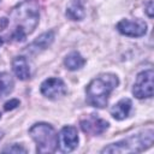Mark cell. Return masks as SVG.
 Instances as JSON below:
<instances>
[{
  "mask_svg": "<svg viewBox=\"0 0 154 154\" xmlns=\"http://www.w3.org/2000/svg\"><path fill=\"white\" fill-rule=\"evenodd\" d=\"M81 129L83 132L91 135V136H99L102 135L108 129V122L100 118L97 114H89L88 117L83 118L79 122Z\"/></svg>",
  "mask_w": 154,
  "mask_h": 154,
  "instance_id": "cell-8",
  "label": "cell"
},
{
  "mask_svg": "<svg viewBox=\"0 0 154 154\" xmlns=\"http://www.w3.org/2000/svg\"><path fill=\"white\" fill-rule=\"evenodd\" d=\"M30 137L36 143L37 153H53L58 147V134L47 123H36L29 129Z\"/></svg>",
  "mask_w": 154,
  "mask_h": 154,
  "instance_id": "cell-4",
  "label": "cell"
},
{
  "mask_svg": "<svg viewBox=\"0 0 154 154\" xmlns=\"http://www.w3.org/2000/svg\"><path fill=\"white\" fill-rule=\"evenodd\" d=\"M146 12H147V14H148V17H153V1L150 0V1H148V4H147V10H146Z\"/></svg>",
  "mask_w": 154,
  "mask_h": 154,
  "instance_id": "cell-18",
  "label": "cell"
},
{
  "mask_svg": "<svg viewBox=\"0 0 154 154\" xmlns=\"http://www.w3.org/2000/svg\"><path fill=\"white\" fill-rule=\"evenodd\" d=\"M13 23L12 32L10 34V40L24 41L29 34H31L38 24L40 10L38 4L35 0H26L17 5L10 14Z\"/></svg>",
  "mask_w": 154,
  "mask_h": 154,
  "instance_id": "cell-1",
  "label": "cell"
},
{
  "mask_svg": "<svg viewBox=\"0 0 154 154\" xmlns=\"http://www.w3.org/2000/svg\"><path fill=\"white\" fill-rule=\"evenodd\" d=\"M14 87L12 76L7 72H0V97L8 95Z\"/></svg>",
  "mask_w": 154,
  "mask_h": 154,
  "instance_id": "cell-15",
  "label": "cell"
},
{
  "mask_svg": "<svg viewBox=\"0 0 154 154\" xmlns=\"http://www.w3.org/2000/svg\"><path fill=\"white\" fill-rule=\"evenodd\" d=\"M0 118H1V114H0Z\"/></svg>",
  "mask_w": 154,
  "mask_h": 154,
  "instance_id": "cell-19",
  "label": "cell"
},
{
  "mask_svg": "<svg viewBox=\"0 0 154 154\" xmlns=\"http://www.w3.org/2000/svg\"><path fill=\"white\" fill-rule=\"evenodd\" d=\"M118 84L119 79L114 73H102L95 77L85 88L88 103L96 108H103L107 105L111 93Z\"/></svg>",
  "mask_w": 154,
  "mask_h": 154,
  "instance_id": "cell-2",
  "label": "cell"
},
{
  "mask_svg": "<svg viewBox=\"0 0 154 154\" xmlns=\"http://www.w3.org/2000/svg\"><path fill=\"white\" fill-rule=\"evenodd\" d=\"M66 17L71 20H82L85 17V10L81 1H72L66 8Z\"/></svg>",
  "mask_w": 154,
  "mask_h": 154,
  "instance_id": "cell-14",
  "label": "cell"
},
{
  "mask_svg": "<svg viewBox=\"0 0 154 154\" xmlns=\"http://www.w3.org/2000/svg\"><path fill=\"white\" fill-rule=\"evenodd\" d=\"M78 132L72 125H65L58 134V149L61 153H70L78 146Z\"/></svg>",
  "mask_w": 154,
  "mask_h": 154,
  "instance_id": "cell-6",
  "label": "cell"
},
{
  "mask_svg": "<svg viewBox=\"0 0 154 154\" xmlns=\"http://www.w3.org/2000/svg\"><path fill=\"white\" fill-rule=\"evenodd\" d=\"M153 79H154V72L152 69L140 72L134 83L132 94L137 99L152 97L153 96V85H154Z\"/></svg>",
  "mask_w": 154,
  "mask_h": 154,
  "instance_id": "cell-5",
  "label": "cell"
},
{
  "mask_svg": "<svg viewBox=\"0 0 154 154\" xmlns=\"http://www.w3.org/2000/svg\"><path fill=\"white\" fill-rule=\"evenodd\" d=\"M117 30L125 36L141 37L147 32V23L142 19H122L117 24Z\"/></svg>",
  "mask_w": 154,
  "mask_h": 154,
  "instance_id": "cell-9",
  "label": "cell"
},
{
  "mask_svg": "<svg viewBox=\"0 0 154 154\" xmlns=\"http://www.w3.org/2000/svg\"><path fill=\"white\" fill-rule=\"evenodd\" d=\"M84 64H85V59L78 52H71L64 59V65L70 71L79 70V69H82L84 66Z\"/></svg>",
  "mask_w": 154,
  "mask_h": 154,
  "instance_id": "cell-13",
  "label": "cell"
},
{
  "mask_svg": "<svg viewBox=\"0 0 154 154\" xmlns=\"http://www.w3.org/2000/svg\"><path fill=\"white\" fill-rule=\"evenodd\" d=\"M132 109V102L130 99L125 97V99H122L119 100L112 108H111V114L114 119L117 120H123L125 118L129 117L130 112Z\"/></svg>",
  "mask_w": 154,
  "mask_h": 154,
  "instance_id": "cell-11",
  "label": "cell"
},
{
  "mask_svg": "<svg viewBox=\"0 0 154 154\" xmlns=\"http://www.w3.org/2000/svg\"><path fill=\"white\" fill-rule=\"evenodd\" d=\"M2 153H26V149L24 147H22L20 144H17V143H13L6 148H4L1 150Z\"/></svg>",
  "mask_w": 154,
  "mask_h": 154,
  "instance_id": "cell-16",
  "label": "cell"
},
{
  "mask_svg": "<svg viewBox=\"0 0 154 154\" xmlns=\"http://www.w3.org/2000/svg\"><path fill=\"white\" fill-rule=\"evenodd\" d=\"M40 91L45 97L51 100H57L63 97L67 93V89H66V84L61 78L49 77L41 83Z\"/></svg>",
  "mask_w": 154,
  "mask_h": 154,
  "instance_id": "cell-7",
  "label": "cell"
},
{
  "mask_svg": "<svg viewBox=\"0 0 154 154\" xmlns=\"http://www.w3.org/2000/svg\"><path fill=\"white\" fill-rule=\"evenodd\" d=\"M12 70H13L14 75L22 81L29 79L30 76H31L29 63L25 59V57H22V55H18V57L13 58V60H12Z\"/></svg>",
  "mask_w": 154,
  "mask_h": 154,
  "instance_id": "cell-10",
  "label": "cell"
},
{
  "mask_svg": "<svg viewBox=\"0 0 154 154\" xmlns=\"http://www.w3.org/2000/svg\"><path fill=\"white\" fill-rule=\"evenodd\" d=\"M18 106H19V100H18V99H11L10 101L5 102L4 109H5V111H12V109L17 108Z\"/></svg>",
  "mask_w": 154,
  "mask_h": 154,
  "instance_id": "cell-17",
  "label": "cell"
},
{
  "mask_svg": "<svg viewBox=\"0 0 154 154\" xmlns=\"http://www.w3.org/2000/svg\"><path fill=\"white\" fill-rule=\"evenodd\" d=\"M54 41V31H47V32H43L38 37H36L31 43L30 46H28L29 48V52H34V53H37L40 51H43L46 48H48L52 42Z\"/></svg>",
  "mask_w": 154,
  "mask_h": 154,
  "instance_id": "cell-12",
  "label": "cell"
},
{
  "mask_svg": "<svg viewBox=\"0 0 154 154\" xmlns=\"http://www.w3.org/2000/svg\"><path fill=\"white\" fill-rule=\"evenodd\" d=\"M154 140V132L152 129L141 134L132 135L122 141L114 142L105 147L101 153H140L152 147Z\"/></svg>",
  "mask_w": 154,
  "mask_h": 154,
  "instance_id": "cell-3",
  "label": "cell"
}]
</instances>
